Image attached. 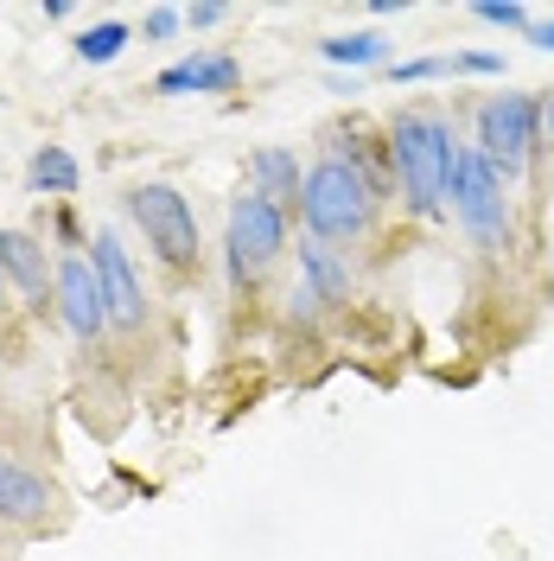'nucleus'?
<instances>
[{
  "instance_id": "nucleus-2",
  "label": "nucleus",
  "mask_w": 554,
  "mask_h": 561,
  "mask_svg": "<svg viewBox=\"0 0 554 561\" xmlns=\"http://www.w3.org/2000/svg\"><path fill=\"white\" fill-rule=\"evenodd\" d=\"M382 210V185L370 173H357L345 160H319L307 173V192H300V217H307L312 243H363L377 230Z\"/></svg>"
},
{
  "instance_id": "nucleus-5",
  "label": "nucleus",
  "mask_w": 554,
  "mask_h": 561,
  "mask_svg": "<svg viewBox=\"0 0 554 561\" xmlns=\"http://www.w3.org/2000/svg\"><path fill=\"white\" fill-rule=\"evenodd\" d=\"M223 249H230V280L268 275L280 262V249H287V210L268 205L262 192H243L230 205V237H223Z\"/></svg>"
},
{
  "instance_id": "nucleus-11",
  "label": "nucleus",
  "mask_w": 554,
  "mask_h": 561,
  "mask_svg": "<svg viewBox=\"0 0 554 561\" xmlns=\"http://www.w3.org/2000/svg\"><path fill=\"white\" fill-rule=\"evenodd\" d=\"M249 192H262L268 205H280L287 217L300 210V192H307V173L287 147H255L249 153Z\"/></svg>"
},
{
  "instance_id": "nucleus-16",
  "label": "nucleus",
  "mask_w": 554,
  "mask_h": 561,
  "mask_svg": "<svg viewBox=\"0 0 554 561\" xmlns=\"http://www.w3.org/2000/svg\"><path fill=\"white\" fill-rule=\"evenodd\" d=\"M122 45H128V26H122V20H103V26L77 33V58H83V65H115Z\"/></svg>"
},
{
  "instance_id": "nucleus-9",
  "label": "nucleus",
  "mask_w": 554,
  "mask_h": 561,
  "mask_svg": "<svg viewBox=\"0 0 554 561\" xmlns=\"http://www.w3.org/2000/svg\"><path fill=\"white\" fill-rule=\"evenodd\" d=\"M58 313H65V325L77 332V339H103L108 332L96 262H83V255H65V262H58Z\"/></svg>"
},
{
  "instance_id": "nucleus-4",
  "label": "nucleus",
  "mask_w": 554,
  "mask_h": 561,
  "mask_svg": "<svg viewBox=\"0 0 554 561\" xmlns=\"http://www.w3.org/2000/svg\"><path fill=\"white\" fill-rule=\"evenodd\" d=\"M452 217L465 224V237L478 249H504L510 243V198H504V179L478 147H459V167H452Z\"/></svg>"
},
{
  "instance_id": "nucleus-15",
  "label": "nucleus",
  "mask_w": 554,
  "mask_h": 561,
  "mask_svg": "<svg viewBox=\"0 0 554 561\" xmlns=\"http://www.w3.org/2000/svg\"><path fill=\"white\" fill-rule=\"evenodd\" d=\"M319 58L332 70H370V65H389V45H382V33H338L319 45Z\"/></svg>"
},
{
  "instance_id": "nucleus-10",
  "label": "nucleus",
  "mask_w": 554,
  "mask_h": 561,
  "mask_svg": "<svg viewBox=\"0 0 554 561\" xmlns=\"http://www.w3.org/2000/svg\"><path fill=\"white\" fill-rule=\"evenodd\" d=\"M243 83V65L230 58V51H192V58H178V65L160 70V96H230Z\"/></svg>"
},
{
  "instance_id": "nucleus-12",
  "label": "nucleus",
  "mask_w": 554,
  "mask_h": 561,
  "mask_svg": "<svg viewBox=\"0 0 554 561\" xmlns=\"http://www.w3.org/2000/svg\"><path fill=\"white\" fill-rule=\"evenodd\" d=\"M350 294V268L338 262V249L307 243L300 249V287H293V313H312L319 300H345Z\"/></svg>"
},
{
  "instance_id": "nucleus-18",
  "label": "nucleus",
  "mask_w": 554,
  "mask_h": 561,
  "mask_svg": "<svg viewBox=\"0 0 554 561\" xmlns=\"http://www.w3.org/2000/svg\"><path fill=\"white\" fill-rule=\"evenodd\" d=\"M472 13L490 20V26H522V33L535 26V20H529V7H510V0H485V7H472Z\"/></svg>"
},
{
  "instance_id": "nucleus-21",
  "label": "nucleus",
  "mask_w": 554,
  "mask_h": 561,
  "mask_svg": "<svg viewBox=\"0 0 554 561\" xmlns=\"http://www.w3.org/2000/svg\"><path fill=\"white\" fill-rule=\"evenodd\" d=\"M217 20H223V7H185V26H192V33H205Z\"/></svg>"
},
{
  "instance_id": "nucleus-22",
  "label": "nucleus",
  "mask_w": 554,
  "mask_h": 561,
  "mask_svg": "<svg viewBox=\"0 0 554 561\" xmlns=\"http://www.w3.org/2000/svg\"><path fill=\"white\" fill-rule=\"evenodd\" d=\"M529 38H535V45H549V51H554V20H535V26H529Z\"/></svg>"
},
{
  "instance_id": "nucleus-7",
  "label": "nucleus",
  "mask_w": 554,
  "mask_h": 561,
  "mask_svg": "<svg viewBox=\"0 0 554 561\" xmlns=\"http://www.w3.org/2000/svg\"><path fill=\"white\" fill-rule=\"evenodd\" d=\"M96 280H103V307H108V325L115 332H140V319H147V294H140V275L135 262H128V249L122 237H96Z\"/></svg>"
},
{
  "instance_id": "nucleus-6",
  "label": "nucleus",
  "mask_w": 554,
  "mask_h": 561,
  "mask_svg": "<svg viewBox=\"0 0 554 561\" xmlns=\"http://www.w3.org/2000/svg\"><path fill=\"white\" fill-rule=\"evenodd\" d=\"M535 135H542V103L535 96H490L478 108V153L497 167V179H517L529 167Z\"/></svg>"
},
{
  "instance_id": "nucleus-1",
  "label": "nucleus",
  "mask_w": 554,
  "mask_h": 561,
  "mask_svg": "<svg viewBox=\"0 0 554 561\" xmlns=\"http://www.w3.org/2000/svg\"><path fill=\"white\" fill-rule=\"evenodd\" d=\"M452 167H459V140H452V122L440 108H402L389 122V173H395L415 217H440L447 210Z\"/></svg>"
},
{
  "instance_id": "nucleus-20",
  "label": "nucleus",
  "mask_w": 554,
  "mask_h": 561,
  "mask_svg": "<svg viewBox=\"0 0 554 561\" xmlns=\"http://www.w3.org/2000/svg\"><path fill=\"white\" fill-rule=\"evenodd\" d=\"M178 26H185V13H178V7H153V13H147V38H173Z\"/></svg>"
},
{
  "instance_id": "nucleus-3",
  "label": "nucleus",
  "mask_w": 554,
  "mask_h": 561,
  "mask_svg": "<svg viewBox=\"0 0 554 561\" xmlns=\"http://www.w3.org/2000/svg\"><path fill=\"white\" fill-rule=\"evenodd\" d=\"M128 210H135V224L147 230V249L173 268V275H192L198 268V210H192V198L178 192V185H135L128 192Z\"/></svg>"
},
{
  "instance_id": "nucleus-24",
  "label": "nucleus",
  "mask_w": 554,
  "mask_h": 561,
  "mask_svg": "<svg viewBox=\"0 0 554 561\" xmlns=\"http://www.w3.org/2000/svg\"><path fill=\"white\" fill-rule=\"evenodd\" d=\"M0 307H7V275H0Z\"/></svg>"
},
{
  "instance_id": "nucleus-19",
  "label": "nucleus",
  "mask_w": 554,
  "mask_h": 561,
  "mask_svg": "<svg viewBox=\"0 0 554 561\" xmlns=\"http://www.w3.org/2000/svg\"><path fill=\"white\" fill-rule=\"evenodd\" d=\"M452 70H459V77H497L504 58H497V51H452Z\"/></svg>"
},
{
  "instance_id": "nucleus-8",
  "label": "nucleus",
  "mask_w": 554,
  "mask_h": 561,
  "mask_svg": "<svg viewBox=\"0 0 554 561\" xmlns=\"http://www.w3.org/2000/svg\"><path fill=\"white\" fill-rule=\"evenodd\" d=\"M0 275L7 287H20L26 294V307H58V268L45 262V243L26 237V230H0Z\"/></svg>"
},
{
  "instance_id": "nucleus-14",
  "label": "nucleus",
  "mask_w": 554,
  "mask_h": 561,
  "mask_svg": "<svg viewBox=\"0 0 554 561\" xmlns=\"http://www.w3.org/2000/svg\"><path fill=\"white\" fill-rule=\"evenodd\" d=\"M33 192H45V198H70L77 192V179H83V167H77V153L70 147H38L33 153Z\"/></svg>"
},
{
  "instance_id": "nucleus-23",
  "label": "nucleus",
  "mask_w": 554,
  "mask_h": 561,
  "mask_svg": "<svg viewBox=\"0 0 554 561\" xmlns=\"http://www.w3.org/2000/svg\"><path fill=\"white\" fill-rule=\"evenodd\" d=\"M542 128H549V140H554V96L542 103Z\"/></svg>"
},
{
  "instance_id": "nucleus-17",
  "label": "nucleus",
  "mask_w": 554,
  "mask_h": 561,
  "mask_svg": "<svg viewBox=\"0 0 554 561\" xmlns=\"http://www.w3.org/2000/svg\"><path fill=\"white\" fill-rule=\"evenodd\" d=\"M389 77H395V83H434V77H452V51H440V58H402V65H389Z\"/></svg>"
},
{
  "instance_id": "nucleus-13",
  "label": "nucleus",
  "mask_w": 554,
  "mask_h": 561,
  "mask_svg": "<svg viewBox=\"0 0 554 561\" xmlns=\"http://www.w3.org/2000/svg\"><path fill=\"white\" fill-rule=\"evenodd\" d=\"M51 511V485L38 479L33 466L0 454V524H38Z\"/></svg>"
}]
</instances>
